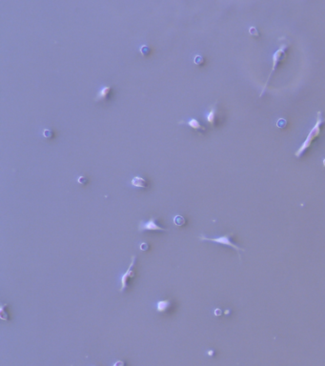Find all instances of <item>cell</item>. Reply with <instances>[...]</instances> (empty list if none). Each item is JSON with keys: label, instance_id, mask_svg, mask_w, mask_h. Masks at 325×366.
<instances>
[{"label": "cell", "instance_id": "15", "mask_svg": "<svg viewBox=\"0 0 325 366\" xmlns=\"http://www.w3.org/2000/svg\"><path fill=\"white\" fill-rule=\"evenodd\" d=\"M77 182H78L79 184H86L87 182H88V179H87V177H83V175H81V177H79L78 178H77Z\"/></svg>", "mask_w": 325, "mask_h": 366}, {"label": "cell", "instance_id": "3", "mask_svg": "<svg viewBox=\"0 0 325 366\" xmlns=\"http://www.w3.org/2000/svg\"><path fill=\"white\" fill-rule=\"evenodd\" d=\"M287 48H288V44H286V43L281 44L280 47L278 48V50L275 52V55H274V56H273V66H272V69H271V72H270V74H269V75H268V78H267V80H266L265 84H264V87L262 88V91H261L260 95H259L260 97L262 96L263 92H264V91H265V89H266V87H267V85H268V82H269V80H270V78H271L272 75H273L274 72L276 71V66H278V62L281 60V58L283 57L284 53H285V50H286Z\"/></svg>", "mask_w": 325, "mask_h": 366}, {"label": "cell", "instance_id": "18", "mask_svg": "<svg viewBox=\"0 0 325 366\" xmlns=\"http://www.w3.org/2000/svg\"><path fill=\"white\" fill-rule=\"evenodd\" d=\"M208 354H209V355H213V351L211 350L210 352H208Z\"/></svg>", "mask_w": 325, "mask_h": 366}, {"label": "cell", "instance_id": "9", "mask_svg": "<svg viewBox=\"0 0 325 366\" xmlns=\"http://www.w3.org/2000/svg\"><path fill=\"white\" fill-rule=\"evenodd\" d=\"M172 307V303L169 299L160 300L157 303V311L159 313H166V312Z\"/></svg>", "mask_w": 325, "mask_h": 366}, {"label": "cell", "instance_id": "8", "mask_svg": "<svg viewBox=\"0 0 325 366\" xmlns=\"http://www.w3.org/2000/svg\"><path fill=\"white\" fill-rule=\"evenodd\" d=\"M187 124L188 126H190L192 129H194V130H196V131H201V132H205L206 131V128L203 125H201L200 124V122L198 121L196 118H191V119H189L187 122H183V121H180L179 122V124Z\"/></svg>", "mask_w": 325, "mask_h": 366}, {"label": "cell", "instance_id": "4", "mask_svg": "<svg viewBox=\"0 0 325 366\" xmlns=\"http://www.w3.org/2000/svg\"><path fill=\"white\" fill-rule=\"evenodd\" d=\"M134 263H135V257L133 256L132 258H131V263H130L127 271H126L124 274H122V276H121L120 288H119L120 293L124 292L125 289H127V288L129 287L130 279H132L133 277H134Z\"/></svg>", "mask_w": 325, "mask_h": 366}, {"label": "cell", "instance_id": "11", "mask_svg": "<svg viewBox=\"0 0 325 366\" xmlns=\"http://www.w3.org/2000/svg\"><path fill=\"white\" fill-rule=\"evenodd\" d=\"M173 221H174V225H177V226H183L184 224L186 223L185 218H184L182 216H179V214H177V216H176V217H174Z\"/></svg>", "mask_w": 325, "mask_h": 366}, {"label": "cell", "instance_id": "6", "mask_svg": "<svg viewBox=\"0 0 325 366\" xmlns=\"http://www.w3.org/2000/svg\"><path fill=\"white\" fill-rule=\"evenodd\" d=\"M111 91H112V87L111 86H103L101 89L96 94V96L95 98V102H100V101H103L109 98L110 94H111Z\"/></svg>", "mask_w": 325, "mask_h": 366}, {"label": "cell", "instance_id": "7", "mask_svg": "<svg viewBox=\"0 0 325 366\" xmlns=\"http://www.w3.org/2000/svg\"><path fill=\"white\" fill-rule=\"evenodd\" d=\"M216 104H217V101L215 102V104H213L210 109L209 112L207 113L205 118L207 120V122L209 123L211 126H214L216 123Z\"/></svg>", "mask_w": 325, "mask_h": 366}, {"label": "cell", "instance_id": "17", "mask_svg": "<svg viewBox=\"0 0 325 366\" xmlns=\"http://www.w3.org/2000/svg\"><path fill=\"white\" fill-rule=\"evenodd\" d=\"M113 366H125V362L123 360H117Z\"/></svg>", "mask_w": 325, "mask_h": 366}, {"label": "cell", "instance_id": "2", "mask_svg": "<svg viewBox=\"0 0 325 366\" xmlns=\"http://www.w3.org/2000/svg\"><path fill=\"white\" fill-rule=\"evenodd\" d=\"M233 235H234V233H230V234H227V235H225V236L218 237H206L205 236L201 235L200 237H198V238H199L200 240L216 242V243H218V244H222V245H227V246H230V247H232V248L236 249V250L237 251V253H239V260H240V258H241V257H240V251L243 252L244 249H243V248H240L239 246H237L236 244L233 243V242L231 241L230 238H231V236H233Z\"/></svg>", "mask_w": 325, "mask_h": 366}, {"label": "cell", "instance_id": "16", "mask_svg": "<svg viewBox=\"0 0 325 366\" xmlns=\"http://www.w3.org/2000/svg\"><path fill=\"white\" fill-rule=\"evenodd\" d=\"M202 62H203V58H202V56H200V55H196V56L195 57V63H196V65H200Z\"/></svg>", "mask_w": 325, "mask_h": 366}, {"label": "cell", "instance_id": "13", "mask_svg": "<svg viewBox=\"0 0 325 366\" xmlns=\"http://www.w3.org/2000/svg\"><path fill=\"white\" fill-rule=\"evenodd\" d=\"M43 135H44V138H52V135H54V133L49 129H44L43 130Z\"/></svg>", "mask_w": 325, "mask_h": 366}, {"label": "cell", "instance_id": "5", "mask_svg": "<svg viewBox=\"0 0 325 366\" xmlns=\"http://www.w3.org/2000/svg\"><path fill=\"white\" fill-rule=\"evenodd\" d=\"M138 231L143 232V231H167V229L163 228L162 226L158 225L156 221V218L151 217L149 219V221L144 222L140 221L138 225Z\"/></svg>", "mask_w": 325, "mask_h": 366}, {"label": "cell", "instance_id": "1", "mask_svg": "<svg viewBox=\"0 0 325 366\" xmlns=\"http://www.w3.org/2000/svg\"><path fill=\"white\" fill-rule=\"evenodd\" d=\"M324 121H325V119H323V118H322L321 112L318 111V114H317V122H316V124H315V126L311 129V131L309 132V134L307 135L306 139L304 140V142L301 144V146H300V147L298 148V150L297 151V152L295 153V157H299L300 155H301L305 152V151H306V150L310 147V146H311V144H312V142H313V140L316 139L318 136L319 135V134H321V124L323 123Z\"/></svg>", "mask_w": 325, "mask_h": 366}, {"label": "cell", "instance_id": "10", "mask_svg": "<svg viewBox=\"0 0 325 366\" xmlns=\"http://www.w3.org/2000/svg\"><path fill=\"white\" fill-rule=\"evenodd\" d=\"M131 184L133 185L134 187H138V188H148V181L145 178L141 177H134L132 181H131Z\"/></svg>", "mask_w": 325, "mask_h": 366}, {"label": "cell", "instance_id": "14", "mask_svg": "<svg viewBox=\"0 0 325 366\" xmlns=\"http://www.w3.org/2000/svg\"><path fill=\"white\" fill-rule=\"evenodd\" d=\"M139 249H140V250H141L142 252H146L147 250H149V244H148V243H146V242H142V243H140Z\"/></svg>", "mask_w": 325, "mask_h": 366}, {"label": "cell", "instance_id": "19", "mask_svg": "<svg viewBox=\"0 0 325 366\" xmlns=\"http://www.w3.org/2000/svg\"><path fill=\"white\" fill-rule=\"evenodd\" d=\"M323 166H324V167H325V159L323 160Z\"/></svg>", "mask_w": 325, "mask_h": 366}, {"label": "cell", "instance_id": "12", "mask_svg": "<svg viewBox=\"0 0 325 366\" xmlns=\"http://www.w3.org/2000/svg\"><path fill=\"white\" fill-rule=\"evenodd\" d=\"M140 52H141L142 55H148L150 52H151V49H150L148 46H141L140 47Z\"/></svg>", "mask_w": 325, "mask_h": 366}]
</instances>
